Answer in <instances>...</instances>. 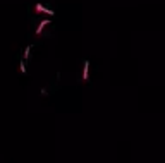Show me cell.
<instances>
[{
  "mask_svg": "<svg viewBox=\"0 0 165 163\" xmlns=\"http://www.w3.org/2000/svg\"><path fill=\"white\" fill-rule=\"evenodd\" d=\"M36 12H47V14H48V16H52V14H53V12H52V10H48V9H45V7H41V5H36Z\"/></svg>",
  "mask_w": 165,
  "mask_h": 163,
  "instance_id": "obj_2",
  "label": "cell"
},
{
  "mask_svg": "<svg viewBox=\"0 0 165 163\" xmlns=\"http://www.w3.org/2000/svg\"><path fill=\"white\" fill-rule=\"evenodd\" d=\"M48 22H50V21H43V22H41V24L38 26V29H36V34H40V33H41V29H43V28H45Z\"/></svg>",
  "mask_w": 165,
  "mask_h": 163,
  "instance_id": "obj_3",
  "label": "cell"
},
{
  "mask_svg": "<svg viewBox=\"0 0 165 163\" xmlns=\"http://www.w3.org/2000/svg\"><path fill=\"white\" fill-rule=\"evenodd\" d=\"M88 69H89V62H84V71H83V79H84V81H86L88 79Z\"/></svg>",
  "mask_w": 165,
  "mask_h": 163,
  "instance_id": "obj_1",
  "label": "cell"
}]
</instances>
